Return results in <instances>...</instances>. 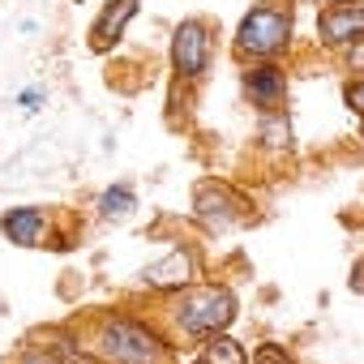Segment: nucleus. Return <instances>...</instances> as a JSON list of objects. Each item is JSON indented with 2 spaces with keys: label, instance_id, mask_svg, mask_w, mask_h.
<instances>
[{
  "label": "nucleus",
  "instance_id": "1",
  "mask_svg": "<svg viewBox=\"0 0 364 364\" xmlns=\"http://www.w3.org/2000/svg\"><path fill=\"white\" fill-rule=\"evenodd\" d=\"M291 35H296V14L283 0H262L236 26V56L249 65H270L279 52L291 48Z\"/></svg>",
  "mask_w": 364,
  "mask_h": 364
},
{
  "label": "nucleus",
  "instance_id": "13",
  "mask_svg": "<svg viewBox=\"0 0 364 364\" xmlns=\"http://www.w3.org/2000/svg\"><path fill=\"white\" fill-rule=\"evenodd\" d=\"M343 103H347V107L364 120V77H351V82L343 86Z\"/></svg>",
  "mask_w": 364,
  "mask_h": 364
},
{
  "label": "nucleus",
  "instance_id": "14",
  "mask_svg": "<svg viewBox=\"0 0 364 364\" xmlns=\"http://www.w3.org/2000/svg\"><path fill=\"white\" fill-rule=\"evenodd\" d=\"M257 364H296V360H291L279 343H262V347H257Z\"/></svg>",
  "mask_w": 364,
  "mask_h": 364
},
{
  "label": "nucleus",
  "instance_id": "5",
  "mask_svg": "<svg viewBox=\"0 0 364 364\" xmlns=\"http://www.w3.org/2000/svg\"><path fill=\"white\" fill-rule=\"evenodd\" d=\"M317 39L330 52H347L364 39V5H321Z\"/></svg>",
  "mask_w": 364,
  "mask_h": 364
},
{
  "label": "nucleus",
  "instance_id": "2",
  "mask_svg": "<svg viewBox=\"0 0 364 364\" xmlns=\"http://www.w3.org/2000/svg\"><path fill=\"white\" fill-rule=\"evenodd\" d=\"M171 317H176V326L185 330L189 338H219L232 326V317H236V296L228 287H219V283L189 287L185 296L171 304Z\"/></svg>",
  "mask_w": 364,
  "mask_h": 364
},
{
  "label": "nucleus",
  "instance_id": "20",
  "mask_svg": "<svg viewBox=\"0 0 364 364\" xmlns=\"http://www.w3.org/2000/svg\"><path fill=\"white\" fill-rule=\"evenodd\" d=\"M360 137H364V120H360Z\"/></svg>",
  "mask_w": 364,
  "mask_h": 364
},
{
  "label": "nucleus",
  "instance_id": "3",
  "mask_svg": "<svg viewBox=\"0 0 364 364\" xmlns=\"http://www.w3.org/2000/svg\"><path fill=\"white\" fill-rule=\"evenodd\" d=\"M99 351L116 364H159L163 360V338L133 321V317H107L99 330Z\"/></svg>",
  "mask_w": 364,
  "mask_h": 364
},
{
  "label": "nucleus",
  "instance_id": "15",
  "mask_svg": "<svg viewBox=\"0 0 364 364\" xmlns=\"http://www.w3.org/2000/svg\"><path fill=\"white\" fill-rule=\"evenodd\" d=\"M343 56V65H347V73H355V77H364V39L355 43V48H347V52H338Z\"/></svg>",
  "mask_w": 364,
  "mask_h": 364
},
{
  "label": "nucleus",
  "instance_id": "10",
  "mask_svg": "<svg viewBox=\"0 0 364 364\" xmlns=\"http://www.w3.org/2000/svg\"><path fill=\"white\" fill-rule=\"evenodd\" d=\"M99 210H103V219H129V215L137 210V198H133L129 185H112V189L99 198Z\"/></svg>",
  "mask_w": 364,
  "mask_h": 364
},
{
  "label": "nucleus",
  "instance_id": "12",
  "mask_svg": "<svg viewBox=\"0 0 364 364\" xmlns=\"http://www.w3.org/2000/svg\"><path fill=\"white\" fill-rule=\"evenodd\" d=\"M193 364H245V351H240V343H232V338H210L206 351H202Z\"/></svg>",
  "mask_w": 364,
  "mask_h": 364
},
{
  "label": "nucleus",
  "instance_id": "16",
  "mask_svg": "<svg viewBox=\"0 0 364 364\" xmlns=\"http://www.w3.org/2000/svg\"><path fill=\"white\" fill-rule=\"evenodd\" d=\"M22 364H60V360H56L52 351H26V355H22Z\"/></svg>",
  "mask_w": 364,
  "mask_h": 364
},
{
  "label": "nucleus",
  "instance_id": "4",
  "mask_svg": "<svg viewBox=\"0 0 364 364\" xmlns=\"http://www.w3.org/2000/svg\"><path fill=\"white\" fill-rule=\"evenodd\" d=\"M210 56H215V31L206 22L189 18V22L176 26V39H171V69H176V77H189V82L202 77Z\"/></svg>",
  "mask_w": 364,
  "mask_h": 364
},
{
  "label": "nucleus",
  "instance_id": "7",
  "mask_svg": "<svg viewBox=\"0 0 364 364\" xmlns=\"http://www.w3.org/2000/svg\"><path fill=\"white\" fill-rule=\"evenodd\" d=\"M193 270H198V262H193V253L185 249V245H176L163 262H154V266H146L141 270V283H150V287H189L193 283Z\"/></svg>",
  "mask_w": 364,
  "mask_h": 364
},
{
  "label": "nucleus",
  "instance_id": "11",
  "mask_svg": "<svg viewBox=\"0 0 364 364\" xmlns=\"http://www.w3.org/2000/svg\"><path fill=\"white\" fill-rule=\"evenodd\" d=\"M257 133H262V141H266L270 150H291V116H287V112L266 116V120L257 124Z\"/></svg>",
  "mask_w": 364,
  "mask_h": 364
},
{
  "label": "nucleus",
  "instance_id": "17",
  "mask_svg": "<svg viewBox=\"0 0 364 364\" xmlns=\"http://www.w3.org/2000/svg\"><path fill=\"white\" fill-rule=\"evenodd\" d=\"M39 99H43V90H22V95H18V103H22L26 112H35V107H39Z\"/></svg>",
  "mask_w": 364,
  "mask_h": 364
},
{
  "label": "nucleus",
  "instance_id": "6",
  "mask_svg": "<svg viewBox=\"0 0 364 364\" xmlns=\"http://www.w3.org/2000/svg\"><path fill=\"white\" fill-rule=\"evenodd\" d=\"M240 86H245V99L257 112H266V116H279L283 103H287V73L274 60L270 65H249L245 77H240Z\"/></svg>",
  "mask_w": 364,
  "mask_h": 364
},
{
  "label": "nucleus",
  "instance_id": "8",
  "mask_svg": "<svg viewBox=\"0 0 364 364\" xmlns=\"http://www.w3.org/2000/svg\"><path fill=\"white\" fill-rule=\"evenodd\" d=\"M133 14H137V0H107L103 14H99L95 26H90V48H95V52H107V48L120 39V31L133 22Z\"/></svg>",
  "mask_w": 364,
  "mask_h": 364
},
{
  "label": "nucleus",
  "instance_id": "18",
  "mask_svg": "<svg viewBox=\"0 0 364 364\" xmlns=\"http://www.w3.org/2000/svg\"><path fill=\"white\" fill-rule=\"evenodd\" d=\"M351 291H364V262H355L351 270Z\"/></svg>",
  "mask_w": 364,
  "mask_h": 364
},
{
  "label": "nucleus",
  "instance_id": "19",
  "mask_svg": "<svg viewBox=\"0 0 364 364\" xmlns=\"http://www.w3.org/2000/svg\"><path fill=\"white\" fill-rule=\"evenodd\" d=\"M330 5H364V0H330Z\"/></svg>",
  "mask_w": 364,
  "mask_h": 364
},
{
  "label": "nucleus",
  "instance_id": "9",
  "mask_svg": "<svg viewBox=\"0 0 364 364\" xmlns=\"http://www.w3.org/2000/svg\"><path fill=\"white\" fill-rule=\"evenodd\" d=\"M43 228H48V215L39 206H22V210H9L0 219V232H5L14 245H26V249H35L43 240Z\"/></svg>",
  "mask_w": 364,
  "mask_h": 364
}]
</instances>
